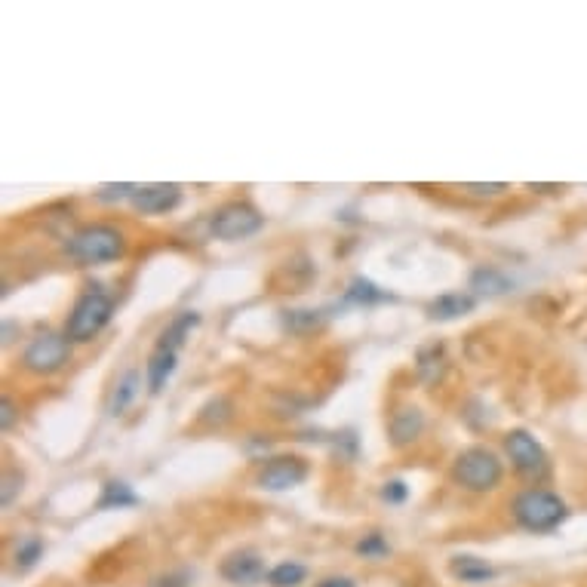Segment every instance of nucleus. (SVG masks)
Wrapping results in <instances>:
<instances>
[{"mask_svg":"<svg viewBox=\"0 0 587 587\" xmlns=\"http://www.w3.org/2000/svg\"><path fill=\"white\" fill-rule=\"evenodd\" d=\"M471 289L480 292V296H501V292L511 289V280L495 268H477L471 274Z\"/></svg>","mask_w":587,"mask_h":587,"instance_id":"17","label":"nucleus"},{"mask_svg":"<svg viewBox=\"0 0 587 587\" xmlns=\"http://www.w3.org/2000/svg\"><path fill=\"white\" fill-rule=\"evenodd\" d=\"M68 360V339L59 332H40L37 339L25 348V369L50 375L62 369Z\"/></svg>","mask_w":587,"mask_h":587,"instance_id":"7","label":"nucleus"},{"mask_svg":"<svg viewBox=\"0 0 587 587\" xmlns=\"http://www.w3.org/2000/svg\"><path fill=\"white\" fill-rule=\"evenodd\" d=\"M68 253L83 265H102L123 256V234L111 225H87L68 240Z\"/></svg>","mask_w":587,"mask_h":587,"instance_id":"2","label":"nucleus"},{"mask_svg":"<svg viewBox=\"0 0 587 587\" xmlns=\"http://www.w3.org/2000/svg\"><path fill=\"white\" fill-rule=\"evenodd\" d=\"M505 449L511 455V465L520 474L532 477V480H541L544 474H548V468H551L548 465V452L541 449V443L529 431H511L505 437Z\"/></svg>","mask_w":587,"mask_h":587,"instance_id":"6","label":"nucleus"},{"mask_svg":"<svg viewBox=\"0 0 587 587\" xmlns=\"http://www.w3.org/2000/svg\"><path fill=\"white\" fill-rule=\"evenodd\" d=\"M452 477L471 492H489L501 480V461L495 452H489L483 446H471L455 458Z\"/></svg>","mask_w":587,"mask_h":587,"instance_id":"4","label":"nucleus"},{"mask_svg":"<svg viewBox=\"0 0 587 587\" xmlns=\"http://www.w3.org/2000/svg\"><path fill=\"white\" fill-rule=\"evenodd\" d=\"M222 578L240 587H253L265 578V560L256 551H234L222 560Z\"/></svg>","mask_w":587,"mask_h":587,"instance_id":"9","label":"nucleus"},{"mask_svg":"<svg viewBox=\"0 0 587 587\" xmlns=\"http://www.w3.org/2000/svg\"><path fill=\"white\" fill-rule=\"evenodd\" d=\"M182 203V188L179 185H166V182H157V185H145L136 191L133 197V206L145 216H160V213H170Z\"/></svg>","mask_w":587,"mask_h":587,"instance_id":"10","label":"nucleus"},{"mask_svg":"<svg viewBox=\"0 0 587 587\" xmlns=\"http://www.w3.org/2000/svg\"><path fill=\"white\" fill-rule=\"evenodd\" d=\"M514 517L529 532H551V529H557L569 517V508H566V501L557 492L526 489L514 501Z\"/></svg>","mask_w":587,"mask_h":587,"instance_id":"1","label":"nucleus"},{"mask_svg":"<svg viewBox=\"0 0 587 587\" xmlns=\"http://www.w3.org/2000/svg\"><path fill=\"white\" fill-rule=\"evenodd\" d=\"M308 480V461L299 455H277L259 471V486L268 492H286Z\"/></svg>","mask_w":587,"mask_h":587,"instance_id":"8","label":"nucleus"},{"mask_svg":"<svg viewBox=\"0 0 587 587\" xmlns=\"http://www.w3.org/2000/svg\"><path fill=\"white\" fill-rule=\"evenodd\" d=\"M323 323V311H286L283 314V326L289 332H311Z\"/></svg>","mask_w":587,"mask_h":587,"instance_id":"22","label":"nucleus"},{"mask_svg":"<svg viewBox=\"0 0 587 587\" xmlns=\"http://www.w3.org/2000/svg\"><path fill=\"white\" fill-rule=\"evenodd\" d=\"M391 443L394 446H409L412 440H418V434L425 431V415L418 406H400L394 415H391Z\"/></svg>","mask_w":587,"mask_h":587,"instance_id":"11","label":"nucleus"},{"mask_svg":"<svg viewBox=\"0 0 587 587\" xmlns=\"http://www.w3.org/2000/svg\"><path fill=\"white\" fill-rule=\"evenodd\" d=\"M139 495L133 492L130 483H123V480H108L102 486V498H99V511H108V508H133L139 505Z\"/></svg>","mask_w":587,"mask_h":587,"instance_id":"15","label":"nucleus"},{"mask_svg":"<svg viewBox=\"0 0 587 587\" xmlns=\"http://www.w3.org/2000/svg\"><path fill=\"white\" fill-rule=\"evenodd\" d=\"M114 314V302L105 296L99 289H90L83 292L77 299L71 317H68V326H65V339L68 342H90L93 335H99L105 329V323L111 320Z\"/></svg>","mask_w":587,"mask_h":587,"instance_id":"3","label":"nucleus"},{"mask_svg":"<svg viewBox=\"0 0 587 587\" xmlns=\"http://www.w3.org/2000/svg\"><path fill=\"white\" fill-rule=\"evenodd\" d=\"M406 495H409V486H406L403 480H388V483L382 486V498L391 501V505H403Z\"/></svg>","mask_w":587,"mask_h":587,"instance_id":"26","label":"nucleus"},{"mask_svg":"<svg viewBox=\"0 0 587 587\" xmlns=\"http://www.w3.org/2000/svg\"><path fill=\"white\" fill-rule=\"evenodd\" d=\"M305 575H308V569H305L302 563L286 560V563H277V566L268 572V581H271V587H296V584L305 581Z\"/></svg>","mask_w":587,"mask_h":587,"instance_id":"21","label":"nucleus"},{"mask_svg":"<svg viewBox=\"0 0 587 587\" xmlns=\"http://www.w3.org/2000/svg\"><path fill=\"white\" fill-rule=\"evenodd\" d=\"M468 191L477 194V197H495V194L505 191V185H468Z\"/></svg>","mask_w":587,"mask_h":587,"instance_id":"29","label":"nucleus"},{"mask_svg":"<svg viewBox=\"0 0 587 587\" xmlns=\"http://www.w3.org/2000/svg\"><path fill=\"white\" fill-rule=\"evenodd\" d=\"M16 489H22V477H19V474H13V471H7V477H4V495H0V501H4V508L13 501Z\"/></svg>","mask_w":587,"mask_h":587,"instance_id":"28","label":"nucleus"},{"mask_svg":"<svg viewBox=\"0 0 587 587\" xmlns=\"http://www.w3.org/2000/svg\"><path fill=\"white\" fill-rule=\"evenodd\" d=\"M443 369H446V360H443V348L440 345H431V348H425L422 354H418V375H422L428 385L440 379Z\"/></svg>","mask_w":587,"mask_h":587,"instance_id":"20","label":"nucleus"},{"mask_svg":"<svg viewBox=\"0 0 587 587\" xmlns=\"http://www.w3.org/2000/svg\"><path fill=\"white\" fill-rule=\"evenodd\" d=\"M16 403L10 400V397H4V400H0V428H4V431H13V425H16Z\"/></svg>","mask_w":587,"mask_h":587,"instance_id":"27","label":"nucleus"},{"mask_svg":"<svg viewBox=\"0 0 587 587\" xmlns=\"http://www.w3.org/2000/svg\"><path fill=\"white\" fill-rule=\"evenodd\" d=\"M345 299H348V302H354V305H375V302H388L391 296H388L385 289L375 286L372 280H366V277H354V280L348 283Z\"/></svg>","mask_w":587,"mask_h":587,"instance_id":"18","label":"nucleus"},{"mask_svg":"<svg viewBox=\"0 0 587 587\" xmlns=\"http://www.w3.org/2000/svg\"><path fill=\"white\" fill-rule=\"evenodd\" d=\"M452 575L465 584H480V581H489L495 575V569L480 560V557H471V554H461V557H452Z\"/></svg>","mask_w":587,"mask_h":587,"instance_id":"14","label":"nucleus"},{"mask_svg":"<svg viewBox=\"0 0 587 587\" xmlns=\"http://www.w3.org/2000/svg\"><path fill=\"white\" fill-rule=\"evenodd\" d=\"M40 554H44V541H40L37 535H28L16 544V563L22 569H31L40 560Z\"/></svg>","mask_w":587,"mask_h":587,"instance_id":"23","label":"nucleus"},{"mask_svg":"<svg viewBox=\"0 0 587 587\" xmlns=\"http://www.w3.org/2000/svg\"><path fill=\"white\" fill-rule=\"evenodd\" d=\"M200 323V317L194 314V311H185V314H179L170 326L163 329V335H160V342H157V348H166V351H179L182 345H185V335L194 329Z\"/></svg>","mask_w":587,"mask_h":587,"instance_id":"16","label":"nucleus"},{"mask_svg":"<svg viewBox=\"0 0 587 587\" xmlns=\"http://www.w3.org/2000/svg\"><path fill=\"white\" fill-rule=\"evenodd\" d=\"M265 225V216L259 213L256 206L249 203H225L222 209H216L213 219H209V231H213L219 240H243V237H253L256 231H262Z\"/></svg>","mask_w":587,"mask_h":587,"instance_id":"5","label":"nucleus"},{"mask_svg":"<svg viewBox=\"0 0 587 587\" xmlns=\"http://www.w3.org/2000/svg\"><path fill=\"white\" fill-rule=\"evenodd\" d=\"M139 372L133 369V372H127V375H123V379H120V385H117V391H114V397H111V415H120L123 409H127L133 400H136V394H139Z\"/></svg>","mask_w":587,"mask_h":587,"instance_id":"19","label":"nucleus"},{"mask_svg":"<svg viewBox=\"0 0 587 587\" xmlns=\"http://www.w3.org/2000/svg\"><path fill=\"white\" fill-rule=\"evenodd\" d=\"M471 311H474V296H468V292H443V296H437L428 305L431 320H455V317L471 314Z\"/></svg>","mask_w":587,"mask_h":587,"instance_id":"12","label":"nucleus"},{"mask_svg":"<svg viewBox=\"0 0 587 587\" xmlns=\"http://www.w3.org/2000/svg\"><path fill=\"white\" fill-rule=\"evenodd\" d=\"M357 554H363V557H372V560L385 557V554H388V541H385V535L372 532V535H366L363 541H357Z\"/></svg>","mask_w":587,"mask_h":587,"instance_id":"24","label":"nucleus"},{"mask_svg":"<svg viewBox=\"0 0 587 587\" xmlns=\"http://www.w3.org/2000/svg\"><path fill=\"white\" fill-rule=\"evenodd\" d=\"M136 191H139V185H102L99 191H96V197L99 200H123V197H136Z\"/></svg>","mask_w":587,"mask_h":587,"instance_id":"25","label":"nucleus"},{"mask_svg":"<svg viewBox=\"0 0 587 587\" xmlns=\"http://www.w3.org/2000/svg\"><path fill=\"white\" fill-rule=\"evenodd\" d=\"M176 360H179V351H166V348H157L148 360V391L151 394H160L166 379L176 372Z\"/></svg>","mask_w":587,"mask_h":587,"instance_id":"13","label":"nucleus"},{"mask_svg":"<svg viewBox=\"0 0 587 587\" xmlns=\"http://www.w3.org/2000/svg\"><path fill=\"white\" fill-rule=\"evenodd\" d=\"M317 587H354V581H351V578H326V581H320Z\"/></svg>","mask_w":587,"mask_h":587,"instance_id":"30","label":"nucleus"}]
</instances>
